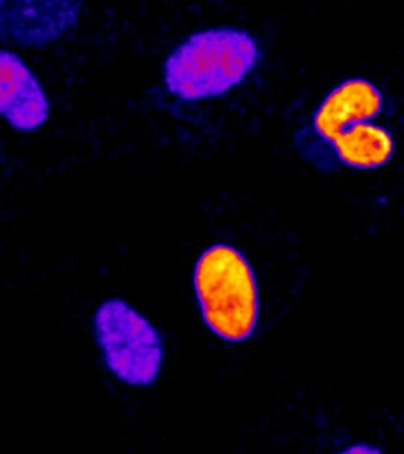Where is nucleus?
<instances>
[{"mask_svg": "<svg viewBox=\"0 0 404 454\" xmlns=\"http://www.w3.org/2000/svg\"><path fill=\"white\" fill-rule=\"evenodd\" d=\"M255 36L237 27L199 30L164 60L168 92L185 101L215 98L242 84L259 62Z\"/></svg>", "mask_w": 404, "mask_h": 454, "instance_id": "nucleus-1", "label": "nucleus"}, {"mask_svg": "<svg viewBox=\"0 0 404 454\" xmlns=\"http://www.w3.org/2000/svg\"><path fill=\"white\" fill-rule=\"evenodd\" d=\"M193 291L201 317L217 338L243 342L259 320L255 271L239 249L215 243L204 249L193 269Z\"/></svg>", "mask_w": 404, "mask_h": 454, "instance_id": "nucleus-2", "label": "nucleus"}, {"mask_svg": "<svg viewBox=\"0 0 404 454\" xmlns=\"http://www.w3.org/2000/svg\"><path fill=\"white\" fill-rule=\"evenodd\" d=\"M93 340L107 372L131 388L155 385L163 369L160 330L123 298H107L93 312Z\"/></svg>", "mask_w": 404, "mask_h": 454, "instance_id": "nucleus-3", "label": "nucleus"}, {"mask_svg": "<svg viewBox=\"0 0 404 454\" xmlns=\"http://www.w3.org/2000/svg\"><path fill=\"white\" fill-rule=\"evenodd\" d=\"M384 109V95L368 79L349 78L327 93L313 114L306 139H297L302 153L308 160L326 168V149L335 136L355 123L376 119Z\"/></svg>", "mask_w": 404, "mask_h": 454, "instance_id": "nucleus-4", "label": "nucleus"}, {"mask_svg": "<svg viewBox=\"0 0 404 454\" xmlns=\"http://www.w3.org/2000/svg\"><path fill=\"white\" fill-rule=\"evenodd\" d=\"M81 2L67 0H0V42L22 48H44L76 27Z\"/></svg>", "mask_w": 404, "mask_h": 454, "instance_id": "nucleus-5", "label": "nucleus"}, {"mask_svg": "<svg viewBox=\"0 0 404 454\" xmlns=\"http://www.w3.org/2000/svg\"><path fill=\"white\" fill-rule=\"evenodd\" d=\"M51 103L26 60L13 51L0 50V117L21 133H34L48 121Z\"/></svg>", "mask_w": 404, "mask_h": 454, "instance_id": "nucleus-6", "label": "nucleus"}, {"mask_svg": "<svg viewBox=\"0 0 404 454\" xmlns=\"http://www.w3.org/2000/svg\"><path fill=\"white\" fill-rule=\"evenodd\" d=\"M395 139L389 129L373 121L355 123L335 136L326 149V164H345L353 169H377L391 161Z\"/></svg>", "mask_w": 404, "mask_h": 454, "instance_id": "nucleus-7", "label": "nucleus"}, {"mask_svg": "<svg viewBox=\"0 0 404 454\" xmlns=\"http://www.w3.org/2000/svg\"><path fill=\"white\" fill-rule=\"evenodd\" d=\"M337 454H385L381 448L375 447L371 443H354L341 450Z\"/></svg>", "mask_w": 404, "mask_h": 454, "instance_id": "nucleus-8", "label": "nucleus"}]
</instances>
